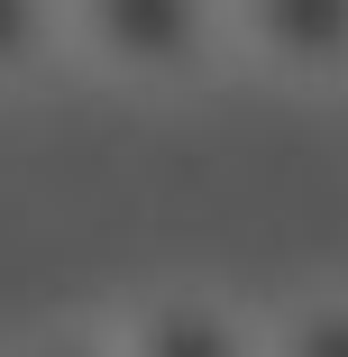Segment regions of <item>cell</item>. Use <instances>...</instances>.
Masks as SVG:
<instances>
[{
    "instance_id": "obj_1",
    "label": "cell",
    "mask_w": 348,
    "mask_h": 357,
    "mask_svg": "<svg viewBox=\"0 0 348 357\" xmlns=\"http://www.w3.org/2000/svg\"><path fill=\"white\" fill-rule=\"evenodd\" d=\"M64 55L119 92H192L229 64V0H64Z\"/></svg>"
},
{
    "instance_id": "obj_2",
    "label": "cell",
    "mask_w": 348,
    "mask_h": 357,
    "mask_svg": "<svg viewBox=\"0 0 348 357\" xmlns=\"http://www.w3.org/2000/svg\"><path fill=\"white\" fill-rule=\"evenodd\" d=\"M229 64L285 92H348V0H229Z\"/></svg>"
},
{
    "instance_id": "obj_3",
    "label": "cell",
    "mask_w": 348,
    "mask_h": 357,
    "mask_svg": "<svg viewBox=\"0 0 348 357\" xmlns=\"http://www.w3.org/2000/svg\"><path fill=\"white\" fill-rule=\"evenodd\" d=\"M119 357H266V321L211 284H165V294H137L110 321Z\"/></svg>"
},
{
    "instance_id": "obj_4",
    "label": "cell",
    "mask_w": 348,
    "mask_h": 357,
    "mask_svg": "<svg viewBox=\"0 0 348 357\" xmlns=\"http://www.w3.org/2000/svg\"><path fill=\"white\" fill-rule=\"evenodd\" d=\"M64 64V0H0V92Z\"/></svg>"
},
{
    "instance_id": "obj_5",
    "label": "cell",
    "mask_w": 348,
    "mask_h": 357,
    "mask_svg": "<svg viewBox=\"0 0 348 357\" xmlns=\"http://www.w3.org/2000/svg\"><path fill=\"white\" fill-rule=\"evenodd\" d=\"M266 357H348V284H321V294H294L266 321Z\"/></svg>"
},
{
    "instance_id": "obj_6",
    "label": "cell",
    "mask_w": 348,
    "mask_h": 357,
    "mask_svg": "<svg viewBox=\"0 0 348 357\" xmlns=\"http://www.w3.org/2000/svg\"><path fill=\"white\" fill-rule=\"evenodd\" d=\"M10 357H119V339H110V321H46Z\"/></svg>"
}]
</instances>
